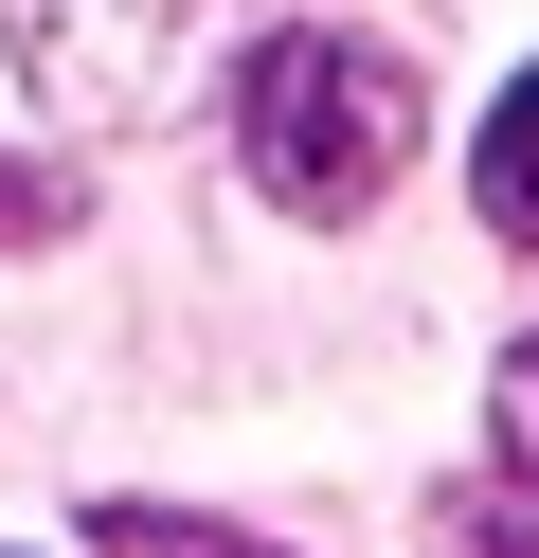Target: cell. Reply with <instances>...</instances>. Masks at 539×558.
<instances>
[{
    "instance_id": "obj_4",
    "label": "cell",
    "mask_w": 539,
    "mask_h": 558,
    "mask_svg": "<svg viewBox=\"0 0 539 558\" xmlns=\"http://www.w3.org/2000/svg\"><path fill=\"white\" fill-rule=\"evenodd\" d=\"M108 558H234L216 522H180V505H108Z\"/></svg>"
},
{
    "instance_id": "obj_6",
    "label": "cell",
    "mask_w": 539,
    "mask_h": 558,
    "mask_svg": "<svg viewBox=\"0 0 539 558\" xmlns=\"http://www.w3.org/2000/svg\"><path fill=\"white\" fill-rule=\"evenodd\" d=\"M503 469L539 486V342H522V361H503Z\"/></svg>"
},
{
    "instance_id": "obj_1",
    "label": "cell",
    "mask_w": 539,
    "mask_h": 558,
    "mask_svg": "<svg viewBox=\"0 0 539 558\" xmlns=\"http://www.w3.org/2000/svg\"><path fill=\"white\" fill-rule=\"evenodd\" d=\"M234 145H252V181H270L287 217H359V198H395V162H414V73H395L378 37H270L234 73Z\"/></svg>"
},
{
    "instance_id": "obj_2",
    "label": "cell",
    "mask_w": 539,
    "mask_h": 558,
    "mask_svg": "<svg viewBox=\"0 0 539 558\" xmlns=\"http://www.w3.org/2000/svg\"><path fill=\"white\" fill-rule=\"evenodd\" d=\"M0 19H36L19 54H36V73H72L90 109H162L180 54H198L234 0H0Z\"/></svg>"
},
{
    "instance_id": "obj_3",
    "label": "cell",
    "mask_w": 539,
    "mask_h": 558,
    "mask_svg": "<svg viewBox=\"0 0 539 558\" xmlns=\"http://www.w3.org/2000/svg\"><path fill=\"white\" fill-rule=\"evenodd\" d=\"M467 198H486V234H522V253H539V73H503L486 145H467Z\"/></svg>"
},
{
    "instance_id": "obj_5",
    "label": "cell",
    "mask_w": 539,
    "mask_h": 558,
    "mask_svg": "<svg viewBox=\"0 0 539 558\" xmlns=\"http://www.w3.org/2000/svg\"><path fill=\"white\" fill-rule=\"evenodd\" d=\"M72 217V181H54V162H0V234H54Z\"/></svg>"
}]
</instances>
